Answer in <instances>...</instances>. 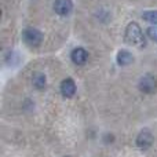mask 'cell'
Instances as JSON below:
<instances>
[{"instance_id": "8", "label": "cell", "mask_w": 157, "mask_h": 157, "mask_svg": "<svg viewBox=\"0 0 157 157\" xmlns=\"http://www.w3.org/2000/svg\"><path fill=\"white\" fill-rule=\"evenodd\" d=\"M132 61H134V57H132V54H131V52L125 51V50L119 51V54H117V62H119V65H121V66L130 65Z\"/></svg>"}, {"instance_id": "9", "label": "cell", "mask_w": 157, "mask_h": 157, "mask_svg": "<svg viewBox=\"0 0 157 157\" xmlns=\"http://www.w3.org/2000/svg\"><path fill=\"white\" fill-rule=\"evenodd\" d=\"M33 86L39 90L44 88V87H46V76H44L43 73H36L35 76H33Z\"/></svg>"}, {"instance_id": "2", "label": "cell", "mask_w": 157, "mask_h": 157, "mask_svg": "<svg viewBox=\"0 0 157 157\" xmlns=\"http://www.w3.org/2000/svg\"><path fill=\"white\" fill-rule=\"evenodd\" d=\"M24 40L28 46L37 47L43 41V35H41L40 30L35 29V28H29V29H25L24 32Z\"/></svg>"}, {"instance_id": "10", "label": "cell", "mask_w": 157, "mask_h": 157, "mask_svg": "<svg viewBox=\"0 0 157 157\" xmlns=\"http://www.w3.org/2000/svg\"><path fill=\"white\" fill-rule=\"evenodd\" d=\"M144 19L152 25H157V10L156 11H146L144 13Z\"/></svg>"}, {"instance_id": "5", "label": "cell", "mask_w": 157, "mask_h": 157, "mask_svg": "<svg viewBox=\"0 0 157 157\" xmlns=\"http://www.w3.org/2000/svg\"><path fill=\"white\" fill-rule=\"evenodd\" d=\"M152 144H153V136L149 131H142L138 135V138H136V145H138V147H141V149H144V150L152 146Z\"/></svg>"}, {"instance_id": "1", "label": "cell", "mask_w": 157, "mask_h": 157, "mask_svg": "<svg viewBox=\"0 0 157 157\" xmlns=\"http://www.w3.org/2000/svg\"><path fill=\"white\" fill-rule=\"evenodd\" d=\"M125 41L136 48H144L146 46V39L144 36V32L136 22L128 24L127 29H125Z\"/></svg>"}, {"instance_id": "6", "label": "cell", "mask_w": 157, "mask_h": 157, "mask_svg": "<svg viewBox=\"0 0 157 157\" xmlns=\"http://www.w3.org/2000/svg\"><path fill=\"white\" fill-rule=\"evenodd\" d=\"M61 92H62L63 97L66 98H72L76 92V84L72 78H65L61 84Z\"/></svg>"}, {"instance_id": "3", "label": "cell", "mask_w": 157, "mask_h": 157, "mask_svg": "<svg viewBox=\"0 0 157 157\" xmlns=\"http://www.w3.org/2000/svg\"><path fill=\"white\" fill-rule=\"evenodd\" d=\"M139 90L146 94H152L157 90V78L152 75H146L139 80Z\"/></svg>"}, {"instance_id": "4", "label": "cell", "mask_w": 157, "mask_h": 157, "mask_svg": "<svg viewBox=\"0 0 157 157\" xmlns=\"http://www.w3.org/2000/svg\"><path fill=\"white\" fill-rule=\"evenodd\" d=\"M72 0H55L54 3V10L59 15H68L72 11Z\"/></svg>"}, {"instance_id": "11", "label": "cell", "mask_w": 157, "mask_h": 157, "mask_svg": "<svg viewBox=\"0 0 157 157\" xmlns=\"http://www.w3.org/2000/svg\"><path fill=\"white\" fill-rule=\"evenodd\" d=\"M147 36H149L152 40L157 41V26H150L147 29Z\"/></svg>"}, {"instance_id": "7", "label": "cell", "mask_w": 157, "mask_h": 157, "mask_svg": "<svg viewBox=\"0 0 157 157\" xmlns=\"http://www.w3.org/2000/svg\"><path fill=\"white\" fill-rule=\"evenodd\" d=\"M72 61H73L76 65H84V63L87 62V58H88V54H87V51L84 48H81V47H77V48H75L73 51H72Z\"/></svg>"}]
</instances>
